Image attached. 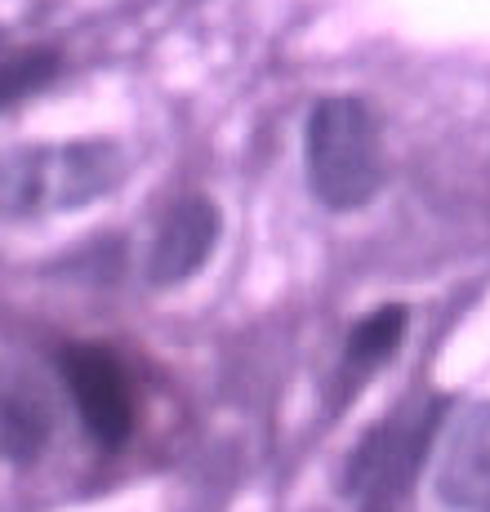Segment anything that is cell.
<instances>
[{
  "mask_svg": "<svg viewBox=\"0 0 490 512\" xmlns=\"http://www.w3.org/2000/svg\"><path fill=\"white\" fill-rule=\"evenodd\" d=\"M308 183L326 210H361L384 183L379 125L370 107L352 94H330L308 116Z\"/></svg>",
  "mask_w": 490,
  "mask_h": 512,
  "instance_id": "6da1fadb",
  "label": "cell"
},
{
  "mask_svg": "<svg viewBox=\"0 0 490 512\" xmlns=\"http://www.w3.org/2000/svg\"><path fill=\"white\" fill-rule=\"evenodd\" d=\"M121 179L112 143H72V147H32L0 161V210L5 214H45L81 210L98 192Z\"/></svg>",
  "mask_w": 490,
  "mask_h": 512,
  "instance_id": "7a4b0ae2",
  "label": "cell"
},
{
  "mask_svg": "<svg viewBox=\"0 0 490 512\" xmlns=\"http://www.w3.org/2000/svg\"><path fill=\"white\" fill-rule=\"evenodd\" d=\"M72 397L81 406L85 428L94 432L103 446H121L134 428V397L125 370L107 357L103 348H76L63 357Z\"/></svg>",
  "mask_w": 490,
  "mask_h": 512,
  "instance_id": "3957f363",
  "label": "cell"
},
{
  "mask_svg": "<svg viewBox=\"0 0 490 512\" xmlns=\"http://www.w3.org/2000/svg\"><path fill=\"white\" fill-rule=\"evenodd\" d=\"M214 241H219V210H214V201L188 196V201H179L170 214H165L161 232H156L147 272H152L156 285L188 281L192 272L214 254Z\"/></svg>",
  "mask_w": 490,
  "mask_h": 512,
  "instance_id": "277c9868",
  "label": "cell"
},
{
  "mask_svg": "<svg viewBox=\"0 0 490 512\" xmlns=\"http://www.w3.org/2000/svg\"><path fill=\"white\" fill-rule=\"evenodd\" d=\"M437 490L446 504L477 508L490 499V401L473 406L455 428L437 468Z\"/></svg>",
  "mask_w": 490,
  "mask_h": 512,
  "instance_id": "5b68a950",
  "label": "cell"
},
{
  "mask_svg": "<svg viewBox=\"0 0 490 512\" xmlns=\"http://www.w3.org/2000/svg\"><path fill=\"white\" fill-rule=\"evenodd\" d=\"M406 326H410V312L401 308V303L375 308L348 334V361L357 370H370V366H379V361H388L392 352L401 348V339H406Z\"/></svg>",
  "mask_w": 490,
  "mask_h": 512,
  "instance_id": "8992f818",
  "label": "cell"
},
{
  "mask_svg": "<svg viewBox=\"0 0 490 512\" xmlns=\"http://www.w3.org/2000/svg\"><path fill=\"white\" fill-rule=\"evenodd\" d=\"M45 441V415L41 410H27V406H9L5 419H0V446L9 450V455L27 459L36 455Z\"/></svg>",
  "mask_w": 490,
  "mask_h": 512,
  "instance_id": "52a82bcc",
  "label": "cell"
},
{
  "mask_svg": "<svg viewBox=\"0 0 490 512\" xmlns=\"http://www.w3.org/2000/svg\"><path fill=\"white\" fill-rule=\"evenodd\" d=\"M49 72H54V58H49V54H23V58L0 63V103H9V98H18L27 90H36Z\"/></svg>",
  "mask_w": 490,
  "mask_h": 512,
  "instance_id": "ba28073f",
  "label": "cell"
}]
</instances>
